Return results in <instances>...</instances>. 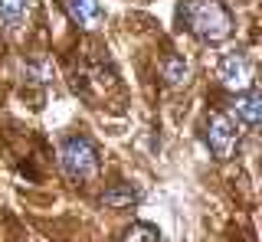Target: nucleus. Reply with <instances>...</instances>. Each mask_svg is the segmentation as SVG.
I'll return each instance as SVG.
<instances>
[{
	"label": "nucleus",
	"mask_w": 262,
	"mask_h": 242,
	"mask_svg": "<svg viewBox=\"0 0 262 242\" xmlns=\"http://www.w3.org/2000/svg\"><path fill=\"white\" fill-rule=\"evenodd\" d=\"M220 82L226 88H243L249 82V62L243 53H226L220 59Z\"/></svg>",
	"instance_id": "4"
},
{
	"label": "nucleus",
	"mask_w": 262,
	"mask_h": 242,
	"mask_svg": "<svg viewBox=\"0 0 262 242\" xmlns=\"http://www.w3.org/2000/svg\"><path fill=\"white\" fill-rule=\"evenodd\" d=\"M118 242H161V232H158V226H151V223H131L128 229L121 232Z\"/></svg>",
	"instance_id": "9"
},
{
	"label": "nucleus",
	"mask_w": 262,
	"mask_h": 242,
	"mask_svg": "<svg viewBox=\"0 0 262 242\" xmlns=\"http://www.w3.org/2000/svg\"><path fill=\"white\" fill-rule=\"evenodd\" d=\"M161 76H164V82H167V88H184L190 82V66L184 62V56H167Z\"/></svg>",
	"instance_id": "8"
},
{
	"label": "nucleus",
	"mask_w": 262,
	"mask_h": 242,
	"mask_svg": "<svg viewBox=\"0 0 262 242\" xmlns=\"http://www.w3.org/2000/svg\"><path fill=\"white\" fill-rule=\"evenodd\" d=\"M138 200H141V190L131 187V183H112L102 193V206H108V209H131Z\"/></svg>",
	"instance_id": "7"
},
{
	"label": "nucleus",
	"mask_w": 262,
	"mask_h": 242,
	"mask_svg": "<svg viewBox=\"0 0 262 242\" xmlns=\"http://www.w3.org/2000/svg\"><path fill=\"white\" fill-rule=\"evenodd\" d=\"M203 138H207V148H210L213 157L229 160V154H233V148H236V125L223 115V111H216V115H210Z\"/></svg>",
	"instance_id": "3"
},
{
	"label": "nucleus",
	"mask_w": 262,
	"mask_h": 242,
	"mask_svg": "<svg viewBox=\"0 0 262 242\" xmlns=\"http://www.w3.org/2000/svg\"><path fill=\"white\" fill-rule=\"evenodd\" d=\"M23 13H27V0H0V20L7 27H20Z\"/></svg>",
	"instance_id": "10"
},
{
	"label": "nucleus",
	"mask_w": 262,
	"mask_h": 242,
	"mask_svg": "<svg viewBox=\"0 0 262 242\" xmlns=\"http://www.w3.org/2000/svg\"><path fill=\"white\" fill-rule=\"evenodd\" d=\"M180 17H184L187 30L207 46L226 43L233 36V13L226 10L223 0H187L180 7Z\"/></svg>",
	"instance_id": "1"
},
{
	"label": "nucleus",
	"mask_w": 262,
	"mask_h": 242,
	"mask_svg": "<svg viewBox=\"0 0 262 242\" xmlns=\"http://www.w3.org/2000/svg\"><path fill=\"white\" fill-rule=\"evenodd\" d=\"M59 167H62V174L69 177V180H76V183L92 180V177L98 174V151H95V144L89 138H82V134L66 138L62 148H59Z\"/></svg>",
	"instance_id": "2"
},
{
	"label": "nucleus",
	"mask_w": 262,
	"mask_h": 242,
	"mask_svg": "<svg viewBox=\"0 0 262 242\" xmlns=\"http://www.w3.org/2000/svg\"><path fill=\"white\" fill-rule=\"evenodd\" d=\"M59 7L76 27H92L102 17V4L98 0H59Z\"/></svg>",
	"instance_id": "6"
},
{
	"label": "nucleus",
	"mask_w": 262,
	"mask_h": 242,
	"mask_svg": "<svg viewBox=\"0 0 262 242\" xmlns=\"http://www.w3.org/2000/svg\"><path fill=\"white\" fill-rule=\"evenodd\" d=\"M233 115L243 121L246 128H256L262 121V95L259 88H249V92H239L233 102Z\"/></svg>",
	"instance_id": "5"
}]
</instances>
